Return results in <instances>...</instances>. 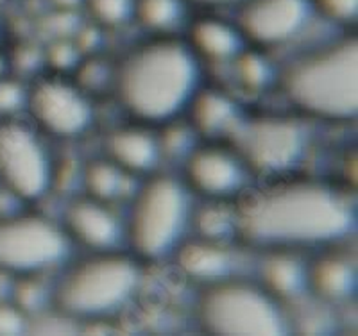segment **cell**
Instances as JSON below:
<instances>
[{
    "mask_svg": "<svg viewBox=\"0 0 358 336\" xmlns=\"http://www.w3.org/2000/svg\"><path fill=\"white\" fill-rule=\"evenodd\" d=\"M70 247L63 226L49 217L20 211L0 217V274H45L66 263Z\"/></svg>",
    "mask_w": 358,
    "mask_h": 336,
    "instance_id": "obj_8",
    "label": "cell"
},
{
    "mask_svg": "<svg viewBox=\"0 0 358 336\" xmlns=\"http://www.w3.org/2000/svg\"><path fill=\"white\" fill-rule=\"evenodd\" d=\"M63 220L70 242L90 252L117 251L126 245V224L113 204L83 195L66 206Z\"/></svg>",
    "mask_w": 358,
    "mask_h": 336,
    "instance_id": "obj_13",
    "label": "cell"
},
{
    "mask_svg": "<svg viewBox=\"0 0 358 336\" xmlns=\"http://www.w3.org/2000/svg\"><path fill=\"white\" fill-rule=\"evenodd\" d=\"M27 89L15 79L0 78V117L11 118L20 110H25Z\"/></svg>",
    "mask_w": 358,
    "mask_h": 336,
    "instance_id": "obj_29",
    "label": "cell"
},
{
    "mask_svg": "<svg viewBox=\"0 0 358 336\" xmlns=\"http://www.w3.org/2000/svg\"><path fill=\"white\" fill-rule=\"evenodd\" d=\"M129 177L133 175L126 174L117 163H113L106 156L92 159L81 170V182L86 191L85 195L110 204L122 197Z\"/></svg>",
    "mask_w": 358,
    "mask_h": 336,
    "instance_id": "obj_21",
    "label": "cell"
},
{
    "mask_svg": "<svg viewBox=\"0 0 358 336\" xmlns=\"http://www.w3.org/2000/svg\"><path fill=\"white\" fill-rule=\"evenodd\" d=\"M163 136L158 134L159 149H162V158L167 156H183V159L190 154V150L197 145L196 131L192 129L190 124H179L178 120H172L165 126H162Z\"/></svg>",
    "mask_w": 358,
    "mask_h": 336,
    "instance_id": "obj_26",
    "label": "cell"
},
{
    "mask_svg": "<svg viewBox=\"0 0 358 336\" xmlns=\"http://www.w3.org/2000/svg\"><path fill=\"white\" fill-rule=\"evenodd\" d=\"M79 61H81V50L78 49V45L56 41L52 47H49V65H52L56 73H65L69 70L73 72Z\"/></svg>",
    "mask_w": 358,
    "mask_h": 336,
    "instance_id": "obj_30",
    "label": "cell"
},
{
    "mask_svg": "<svg viewBox=\"0 0 358 336\" xmlns=\"http://www.w3.org/2000/svg\"><path fill=\"white\" fill-rule=\"evenodd\" d=\"M183 38L196 56L208 63H231L249 47L235 20L219 11H201L190 17Z\"/></svg>",
    "mask_w": 358,
    "mask_h": 336,
    "instance_id": "obj_14",
    "label": "cell"
},
{
    "mask_svg": "<svg viewBox=\"0 0 358 336\" xmlns=\"http://www.w3.org/2000/svg\"><path fill=\"white\" fill-rule=\"evenodd\" d=\"M319 20L335 27L350 29L357 24L358 0H310Z\"/></svg>",
    "mask_w": 358,
    "mask_h": 336,
    "instance_id": "obj_27",
    "label": "cell"
},
{
    "mask_svg": "<svg viewBox=\"0 0 358 336\" xmlns=\"http://www.w3.org/2000/svg\"><path fill=\"white\" fill-rule=\"evenodd\" d=\"M113 72L115 63L104 61L101 57H90V59L79 61V65L73 70L76 79H72L83 92L94 97L97 94H104L113 88Z\"/></svg>",
    "mask_w": 358,
    "mask_h": 336,
    "instance_id": "obj_25",
    "label": "cell"
},
{
    "mask_svg": "<svg viewBox=\"0 0 358 336\" xmlns=\"http://www.w3.org/2000/svg\"><path fill=\"white\" fill-rule=\"evenodd\" d=\"M190 17L187 0H134V24L152 36L183 33Z\"/></svg>",
    "mask_w": 358,
    "mask_h": 336,
    "instance_id": "obj_20",
    "label": "cell"
},
{
    "mask_svg": "<svg viewBox=\"0 0 358 336\" xmlns=\"http://www.w3.org/2000/svg\"><path fill=\"white\" fill-rule=\"evenodd\" d=\"M236 236L273 251L334 247L353 233L355 207L331 182L310 177L268 179L235 200Z\"/></svg>",
    "mask_w": 358,
    "mask_h": 336,
    "instance_id": "obj_1",
    "label": "cell"
},
{
    "mask_svg": "<svg viewBox=\"0 0 358 336\" xmlns=\"http://www.w3.org/2000/svg\"><path fill=\"white\" fill-rule=\"evenodd\" d=\"M226 142L241 156L251 175L278 179L296 172L308 149V133L294 117L242 115Z\"/></svg>",
    "mask_w": 358,
    "mask_h": 336,
    "instance_id": "obj_7",
    "label": "cell"
},
{
    "mask_svg": "<svg viewBox=\"0 0 358 336\" xmlns=\"http://www.w3.org/2000/svg\"><path fill=\"white\" fill-rule=\"evenodd\" d=\"M29 331V315L11 299H0V336L25 335Z\"/></svg>",
    "mask_w": 358,
    "mask_h": 336,
    "instance_id": "obj_28",
    "label": "cell"
},
{
    "mask_svg": "<svg viewBox=\"0 0 358 336\" xmlns=\"http://www.w3.org/2000/svg\"><path fill=\"white\" fill-rule=\"evenodd\" d=\"M281 94L297 113L322 122H351L358 113V43L331 38L292 59L278 75Z\"/></svg>",
    "mask_w": 358,
    "mask_h": 336,
    "instance_id": "obj_3",
    "label": "cell"
},
{
    "mask_svg": "<svg viewBox=\"0 0 358 336\" xmlns=\"http://www.w3.org/2000/svg\"><path fill=\"white\" fill-rule=\"evenodd\" d=\"M258 276V283L281 302L294 300L308 292V263L299 258V251H265Z\"/></svg>",
    "mask_w": 358,
    "mask_h": 336,
    "instance_id": "obj_18",
    "label": "cell"
},
{
    "mask_svg": "<svg viewBox=\"0 0 358 336\" xmlns=\"http://www.w3.org/2000/svg\"><path fill=\"white\" fill-rule=\"evenodd\" d=\"M56 163L40 131L27 122H0V188L20 203H38L54 188Z\"/></svg>",
    "mask_w": 358,
    "mask_h": 336,
    "instance_id": "obj_9",
    "label": "cell"
},
{
    "mask_svg": "<svg viewBox=\"0 0 358 336\" xmlns=\"http://www.w3.org/2000/svg\"><path fill=\"white\" fill-rule=\"evenodd\" d=\"M357 290L353 259L335 251L319 254L308 263V292L324 302L348 300Z\"/></svg>",
    "mask_w": 358,
    "mask_h": 336,
    "instance_id": "obj_19",
    "label": "cell"
},
{
    "mask_svg": "<svg viewBox=\"0 0 358 336\" xmlns=\"http://www.w3.org/2000/svg\"><path fill=\"white\" fill-rule=\"evenodd\" d=\"M179 270L201 286L233 276V256L224 242L217 240H185L174 252Z\"/></svg>",
    "mask_w": 358,
    "mask_h": 336,
    "instance_id": "obj_17",
    "label": "cell"
},
{
    "mask_svg": "<svg viewBox=\"0 0 358 336\" xmlns=\"http://www.w3.org/2000/svg\"><path fill=\"white\" fill-rule=\"evenodd\" d=\"M197 322L204 333L224 336H276L290 329L281 300L258 281L236 276L204 284Z\"/></svg>",
    "mask_w": 358,
    "mask_h": 336,
    "instance_id": "obj_6",
    "label": "cell"
},
{
    "mask_svg": "<svg viewBox=\"0 0 358 336\" xmlns=\"http://www.w3.org/2000/svg\"><path fill=\"white\" fill-rule=\"evenodd\" d=\"M92 24L99 29L115 31L134 22V0H83Z\"/></svg>",
    "mask_w": 358,
    "mask_h": 336,
    "instance_id": "obj_22",
    "label": "cell"
},
{
    "mask_svg": "<svg viewBox=\"0 0 358 336\" xmlns=\"http://www.w3.org/2000/svg\"><path fill=\"white\" fill-rule=\"evenodd\" d=\"M41 276L43 274L15 277V283L11 286L9 299L29 316L40 313L47 306H52V288L45 286L43 281L40 279Z\"/></svg>",
    "mask_w": 358,
    "mask_h": 336,
    "instance_id": "obj_24",
    "label": "cell"
},
{
    "mask_svg": "<svg viewBox=\"0 0 358 336\" xmlns=\"http://www.w3.org/2000/svg\"><path fill=\"white\" fill-rule=\"evenodd\" d=\"M231 63H235L236 78H238L241 85L249 92H260L274 79L271 61L260 49L248 47Z\"/></svg>",
    "mask_w": 358,
    "mask_h": 336,
    "instance_id": "obj_23",
    "label": "cell"
},
{
    "mask_svg": "<svg viewBox=\"0 0 358 336\" xmlns=\"http://www.w3.org/2000/svg\"><path fill=\"white\" fill-rule=\"evenodd\" d=\"M106 158L133 177H147L163 159L158 134L140 122L117 127L106 136Z\"/></svg>",
    "mask_w": 358,
    "mask_h": 336,
    "instance_id": "obj_15",
    "label": "cell"
},
{
    "mask_svg": "<svg viewBox=\"0 0 358 336\" xmlns=\"http://www.w3.org/2000/svg\"><path fill=\"white\" fill-rule=\"evenodd\" d=\"M203 86V61L183 36H152L115 63L111 94L134 122L151 127L185 117Z\"/></svg>",
    "mask_w": 358,
    "mask_h": 336,
    "instance_id": "obj_2",
    "label": "cell"
},
{
    "mask_svg": "<svg viewBox=\"0 0 358 336\" xmlns=\"http://www.w3.org/2000/svg\"><path fill=\"white\" fill-rule=\"evenodd\" d=\"M192 191L179 175L152 172L131 198L126 247L142 263L172 258L194 224Z\"/></svg>",
    "mask_w": 358,
    "mask_h": 336,
    "instance_id": "obj_5",
    "label": "cell"
},
{
    "mask_svg": "<svg viewBox=\"0 0 358 336\" xmlns=\"http://www.w3.org/2000/svg\"><path fill=\"white\" fill-rule=\"evenodd\" d=\"M188 124L204 142H226L236 122L242 118L241 105L220 88L201 86L185 111Z\"/></svg>",
    "mask_w": 358,
    "mask_h": 336,
    "instance_id": "obj_16",
    "label": "cell"
},
{
    "mask_svg": "<svg viewBox=\"0 0 358 336\" xmlns=\"http://www.w3.org/2000/svg\"><path fill=\"white\" fill-rule=\"evenodd\" d=\"M242 0H187V4L192 9H201V11H219V9L233 8L241 4Z\"/></svg>",
    "mask_w": 358,
    "mask_h": 336,
    "instance_id": "obj_31",
    "label": "cell"
},
{
    "mask_svg": "<svg viewBox=\"0 0 358 336\" xmlns=\"http://www.w3.org/2000/svg\"><path fill=\"white\" fill-rule=\"evenodd\" d=\"M25 110L40 133L57 140L81 138L95 122L92 97L63 73L38 79L27 89Z\"/></svg>",
    "mask_w": 358,
    "mask_h": 336,
    "instance_id": "obj_10",
    "label": "cell"
},
{
    "mask_svg": "<svg viewBox=\"0 0 358 336\" xmlns=\"http://www.w3.org/2000/svg\"><path fill=\"white\" fill-rule=\"evenodd\" d=\"M54 6H57V8L62 9H72V8H81L83 0H50Z\"/></svg>",
    "mask_w": 358,
    "mask_h": 336,
    "instance_id": "obj_32",
    "label": "cell"
},
{
    "mask_svg": "<svg viewBox=\"0 0 358 336\" xmlns=\"http://www.w3.org/2000/svg\"><path fill=\"white\" fill-rule=\"evenodd\" d=\"M140 284L142 261L129 251L90 252L56 281L52 308L76 320L106 319L126 308Z\"/></svg>",
    "mask_w": 358,
    "mask_h": 336,
    "instance_id": "obj_4",
    "label": "cell"
},
{
    "mask_svg": "<svg viewBox=\"0 0 358 336\" xmlns=\"http://www.w3.org/2000/svg\"><path fill=\"white\" fill-rule=\"evenodd\" d=\"M251 172L228 142H203L183 159L181 179L192 195L210 203H231L249 188Z\"/></svg>",
    "mask_w": 358,
    "mask_h": 336,
    "instance_id": "obj_11",
    "label": "cell"
},
{
    "mask_svg": "<svg viewBox=\"0 0 358 336\" xmlns=\"http://www.w3.org/2000/svg\"><path fill=\"white\" fill-rule=\"evenodd\" d=\"M233 20L249 47L271 50L305 34L317 15L310 0H242Z\"/></svg>",
    "mask_w": 358,
    "mask_h": 336,
    "instance_id": "obj_12",
    "label": "cell"
}]
</instances>
